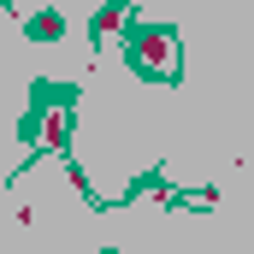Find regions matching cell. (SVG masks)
<instances>
[{"mask_svg": "<svg viewBox=\"0 0 254 254\" xmlns=\"http://www.w3.org/2000/svg\"><path fill=\"white\" fill-rule=\"evenodd\" d=\"M125 54H130V65L142 71V77H178V65H184V54H178V30L172 24H142V30H130V42H125Z\"/></svg>", "mask_w": 254, "mask_h": 254, "instance_id": "6da1fadb", "label": "cell"}, {"mask_svg": "<svg viewBox=\"0 0 254 254\" xmlns=\"http://www.w3.org/2000/svg\"><path fill=\"white\" fill-rule=\"evenodd\" d=\"M65 130H71V89H60V83H42V89H36V113H30L24 136H30L36 148H60Z\"/></svg>", "mask_w": 254, "mask_h": 254, "instance_id": "7a4b0ae2", "label": "cell"}, {"mask_svg": "<svg viewBox=\"0 0 254 254\" xmlns=\"http://www.w3.org/2000/svg\"><path fill=\"white\" fill-rule=\"evenodd\" d=\"M0 6H6V0H0Z\"/></svg>", "mask_w": 254, "mask_h": 254, "instance_id": "5b68a950", "label": "cell"}, {"mask_svg": "<svg viewBox=\"0 0 254 254\" xmlns=\"http://www.w3.org/2000/svg\"><path fill=\"white\" fill-rule=\"evenodd\" d=\"M30 36H36V42H60V36H65V18H60V12H36V18H30Z\"/></svg>", "mask_w": 254, "mask_h": 254, "instance_id": "277c9868", "label": "cell"}, {"mask_svg": "<svg viewBox=\"0 0 254 254\" xmlns=\"http://www.w3.org/2000/svg\"><path fill=\"white\" fill-rule=\"evenodd\" d=\"M119 24H125V0H113V6H101V12H95V24H89V30H95V42H107V36H113V30H119Z\"/></svg>", "mask_w": 254, "mask_h": 254, "instance_id": "3957f363", "label": "cell"}]
</instances>
